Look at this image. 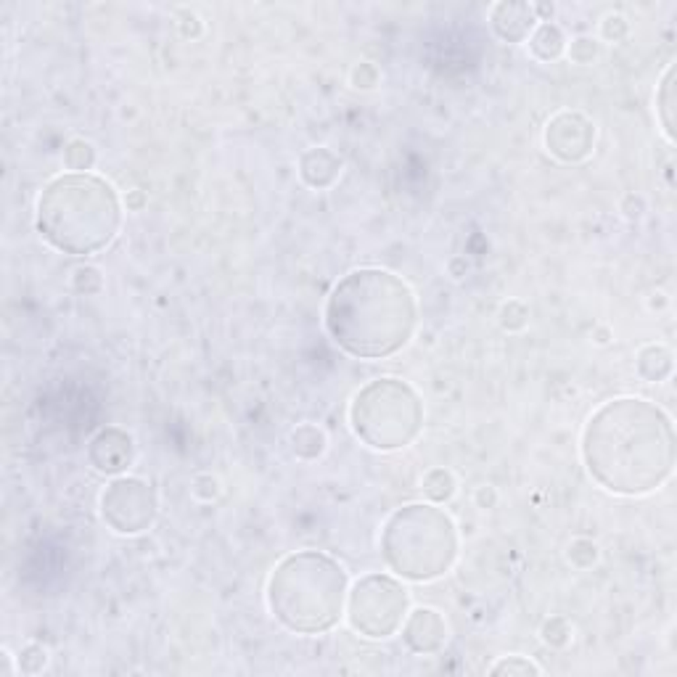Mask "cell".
<instances>
[{
  "label": "cell",
  "mask_w": 677,
  "mask_h": 677,
  "mask_svg": "<svg viewBox=\"0 0 677 677\" xmlns=\"http://www.w3.org/2000/svg\"><path fill=\"white\" fill-rule=\"evenodd\" d=\"M582 461L614 495H646L675 471V426L659 405L620 397L590 416L582 432Z\"/></svg>",
  "instance_id": "6da1fadb"
},
{
  "label": "cell",
  "mask_w": 677,
  "mask_h": 677,
  "mask_svg": "<svg viewBox=\"0 0 677 677\" xmlns=\"http://www.w3.org/2000/svg\"><path fill=\"white\" fill-rule=\"evenodd\" d=\"M323 320L328 337L347 355L384 360L413 338L416 294L391 270L360 267L331 288Z\"/></svg>",
  "instance_id": "7a4b0ae2"
},
{
  "label": "cell",
  "mask_w": 677,
  "mask_h": 677,
  "mask_svg": "<svg viewBox=\"0 0 677 677\" xmlns=\"http://www.w3.org/2000/svg\"><path fill=\"white\" fill-rule=\"evenodd\" d=\"M35 225L64 255H96L114 241L122 225V204L111 182L90 172L53 178L40 199Z\"/></svg>",
  "instance_id": "3957f363"
},
{
  "label": "cell",
  "mask_w": 677,
  "mask_h": 677,
  "mask_svg": "<svg viewBox=\"0 0 677 677\" xmlns=\"http://www.w3.org/2000/svg\"><path fill=\"white\" fill-rule=\"evenodd\" d=\"M347 572L320 550L286 556L267 579V606L281 625L299 635H320L338 625L347 606Z\"/></svg>",
  "instance_id": "277c9868"
},
{
  "label": "cell",
  "mask_w": 677,
  "mask_h": 677,
  "mask_svg": "<svg viewBox=\"0 0 677 677\" xmlns=\"http://www.w3.org/2000/svg\"><path fill=\"white\" fill-rule=\"evenodd\" d=\"M381 556L391 572L432 582L458 558V529L437 503H411L391 514L381 532Z\"/></svg>",
  "instance_id": "5b68a950"
},
{
  "label": "cell",
  "mask_w": 677,
  "mask_h": 677,
  "mask_svg": "<svg viewBox=\"0 0 677 677\" xmlns=\"http://www.w3.org/2000/svg\"><path fill=\"white\" fill-rule=\"evenodd\" d=\"M349 426L373 450H402L416 443L423 429V402L405 381L376 379L352 397Z\"/></svg>",
  "instance_id": "8992f818"
},
{
  "label": "cell",
  "mask_w": 677,
  "mask_h": 677,
  "mask_svg": "<svg viewBox=\"0 0 677 677\" xmlns=\"http://www.w3.org/2000/svg\"><path fill=\"white\" fill-rule=\"evenodd\" d=\"M408 609V588L390 574H365L347 590V622L370 641H384L402 630Z\"/></svg>",
  "instance_id": "52a82bcc"
},
{
  "label": "cell",
  "mask_w": 677,
  "mask_h": 677,
  "mask_svg": "<svg viewBox=\"0 0 677 677\" xmlns=\"http://www.w3.org/2000/svg\"><path fill=\"white\" fill-rule=\"evenodd\" d=\"M157 493L138 476H117L101 493V516L117 535H141L157 521Z\"/></svg>",
  "instance_id": "ba28073f"
},
{
  "label": "cell",
  "mask_w": 677,
  "mask_h": 677,
  "mask_svg": "<svg viewBox=\"0 0 677 677\" xmlns=\"http://www.w3.org/2000/svg\"><path fill=\"white\" fill-rule=\"evenodd\" d=\"M543 141L550 157L564 164H577L593 154L596 125L579 111H561L546 125Z\"/></svg>",
  "instance_id": "9c48e42d"
},
{
  "label": "cell",
  "mask_w": 677,
  "mask_h": 677,
  "mask_svg": "<svg viewBox=\"0 0 677 677\" xmlns=\"http://www.w3.org/2000/svg\"><path fill=\"white\" fill-rule=\"evenodd\" d=\"M88 461H90L93 469L109 474V476H117V474L128 471L132 461H135L132 437L120 426L101 429L88 444Z\"/></svg>",
  "instance_id": "30bf717a"
},
{
  "label": "cell",
  "mask_w": 677,
  "mask_h": 677,
  "mask_svg": "<svg viewBox=\"0 0 677 677\" xmlns=\"http://www.w3.org/2000/svg\"><path fill=\"white\" fill-rule=\"evenodd\" d=\"M447 622L444 617L432 609V606H418L413 611H408L405 622H402V641L413 653L429 656V653H440L447 643Z\"/></svg>",
  "instance_id": "8fae6325"
},
{
  "label": "cell",
  "mask_w": 677,
  "mask_h": 677,
  "mask_svg": "<svg viewBox=\"0 0 677 677\" xmlns=\"http://www.w3.org/2000/svg\"><path fill=\"white\" fill-rule=\"evenodd\" d=\"M493 29L500 40L505 43H524L532 29L537 26L535 5L521 3V0H503L493 8Z\"/></svg>",
  "instance_id": "7c38bea8"
},
{
  "label": "cell",
  "mask_w": 677,
  "mask_h": 677,
  "mask_svg": "<svg viewBox=\"0 0 677 677\" xmlns=\"http://www.w3.org/2000/svg\"><path fill=\"white\" fill-rule=\"evenodd\" d=\"M341 167L344 161L338 154H334L331 149L326 146H318V149H310L305 151L302 159H299V175L302 181L307 182L310 188H331L334 182L338 181L341 175Z\"/></svg>",
  "instance_id": "4fadbf2b"
},
{
  "label": "cell",
  "mask_w": 677,
  "mask_h": 677,
  "mask_svg": "<svg viewBox=\"0 0 677 677\" xmlns=\"http://www.w3.org/2000/svg\"><path fill=\"white\" fill-rule=\"evenodd\" d=\"M635 368H638L641 379L659 384V381H667L672 376L675 355L667 344H646L635 358Z\"/></svg>",
  "instance_id": "5bb4252c"
},
{
  "label": "cell",
  "mask_w": 677,
  "mask_h": 677,
  "mask_svg": "<svg viewBox=\"0 0 677 677\" xmlns=\"http://www.w3.org/2000/svg\"><path fill=\"white\" fill-rule=\"evenodd\" d=\"M529 51L540 61H556L561 53L567 51L564 29L553 22H540L529 35Z\"/></svg>",
  "instance_id": "9a60e30c"
},
{
  "label": "cell",
  "mask_w": 677,
  "mask_h": 677,
  "mask_svg": "<svg viewBox=\"0 0 677 677\" xmlns=\"http://www.w3.org/2000/svg\"><path fill=\"white\" fill-rule=\"evenodd\" d=\"M326 444H328V437L320 426L315 423H302L291 432V450L297 458L302 461H315L326 453Z\"/></svg>",
  "instance_id": "2e32d148"
},
{
  "label": "cell",
  "mask_w": 677,
  "mask_h": 677,
  "mask_svg": "<svg viewBox=\"0 0 677 677\" xmlns=\"http://www.w3.org/2000/svg\"><path fill=\"white\" fill-rule=\"evenodd\" d=\"M455 476H453V471L447 469H429L423 474V479H421V490H423V495L429 497L432 503H447L450 497L455 495Z\"/></svg>",
  "instance_id": "e0dca14e"
},
{
  "label": "cell",
  "mask_w": 677,
  "mask_h": 677,
  "mask_svg": "<svg viewBox=\"0 0 677 677\" xmlns=\"http://www.w3.org/2000/svg\"><path fill=\"white\" fill-rule=\"evenodd\" d=\"M672 93H675V67L667 69V75L661 79V88L656 93V111H659V120H661V128H664V135L667 141H675V122H672Z\"/></svg>",
  "instance_id": "ac0fdd59"
},
{
  "label": "cell",
  "mask_w": 677,
  "mask_h": 677,
  "mask_svg": "<svg viewBox=\"0 0 677 677\" xmlns=\"http://www.w3.org/2000/svg\"><path fill=\"white\" fill-rule=\"evenodd\" d=\"M64 167L69 170V172H88V170H93V164H96V149L85 141V138H72L67 146H64Z\"/></svg>",
  "instance_id": "d6986e66"
},
{
  "label": "cell",
  "mask_w": 677,
  "mask_h": 677,
  "mask_svg": "<svg viewBox=\"0 0 677 677\" xmlns=\"http://www.w3.org/2000/svg\"><path fill=\"white\" fill-rule=\"evenodd\" d=\"M490 675H508V677L543 675V667H540V664H535V661H532V659H526V656L514 653V656H503V659H497L495 664L490 667Z\"/></svg>",
  "instance_id": "ffe728a7"
},
{
  "label": "cell",
  "mask_w": 677,
  "mask_h": 677,
  "mask_svg": "<svg viewBox=\"0 0 677 677\" xmlns=\"http://www.w3.org/2000/svg\"><path fill=\"white\" fill-rule=\"evenodd\" d=\"M540 638L550 649H567L574 638V627L567 617H550L540 627Z\"/></svg>",
  "instance_id": "44dd1931"
},
{
  "label": "cell",
  "mask_w": 677,
  "mask_h": 677,
  "mask_svg": "<svg viewBox=\"0 0 677 677\" xmlns=\"http://www.w3.org/2000/svg\"><path fill=\"white\" fill-rule=\"evenodd\" d=\"M497 320H500V326H503L505 331H511V334L524 331L526 323H529V307H526L521 299H508V302L500 307Z\"/></svg>",
  "instance_id": "7402d4cb"
},
{
  "label": "cell",
  "mask_w": 677,
  "mask_h": 677,
  "mask_svg": "<svg viewBox=\"0 0 677 677\" xmlns=\"http://www.w3.org/2000/svg\"><path fill=\"white\" fill-rule=\"evenodd\" d=\"M16 664L22 675H40L48 667V649H43L40 643H26L16 656Z\"/></svg>",
  "instance_id": "603a6c76"
},
{
  "label": "cell",
  "mask_w": 677,
  "mask_h": 677,
  "mask_svg": "<svg viewBox=\"0 0 677 677\" xmlns=\"http://www.w3.org/2000/svg\"><path fill=\"white\" fill-rule=\"evenodd\" d=\"M599 546L593 543V540H588V537H577L572 540V546L567 550V558H569V564L577 567V569H590L596 561H599Z\"/></svg>",
  "instance_id": "cb8c5ba5"
},
{
  "label": "cell",
  "mask_w": 677,
  "mask_h": 677,
  "mask_svg": "<svg viewBox=\"0 0 677 677\" xmlns=\"http://www.w3.org/2000/svg\"><path fill=\"white\" fill-rule=\"evenodd\" d=\"M72 286H75L78 294H85V297L99 294L104 288V276H101V270L96 265H82L72 276Z\"/></svg>",
  "instance_id": "d4e9b609"
},
{
  "label": "cell",
  "mask_w": 677,
  "mask_h": 677,
  "mask_svg": "<svg viewBox=\"0 0 677 677\" xmlns=\"http://www.w3.org/2000/svg\"><path fill=\"white\" fill-rule=\"evenodd\" d=\"M599 53L600 43L596 37H588V35L577 37V40H572V46H569V58H572L574 64H593L599 58Z\"/></svg>",
  "instance_id": "484cf974"
},
{
  "label": "cell",
  "mask_w": 677,
  "mask_h": 677,
  "mask_svg": "<svg viewBox=\"0 0 677 677\" xmlns=\"http://www.w3.org/2000/svg\"><path fill=\"white\" fill-rule=\"evenodd\" d=\"M600 32H603V37H606V40L620 43V40H625L627 37L630 25H627V19L622 16V14H609V16L600 22Z\"/></svg>",
  "instance_id": "4316f807"
},
{
  "label": "cell",
  "mask_w": 677,
  "mask_h": 677,
  "mask_svg": "<svg viewBox=\"0 0 677 677\" xmlns=\"http://www.w3.org/2000/svg\"><path fill=\"white\" fill-rule=\"evenodd\" d=\"M352 85L358 90H373L379 85V69L370 64V61H360L355 69H352Z\"/></svg>",
  "instance_id": "83f0119b"
},
{
  "label": "cell",
  "mask_w": 677,
  "mask_h": 677,
  "mask_svg": "<svg viewBox=\"0 0 677 677\" xmlns=\"http://www.w3.org/2000/svg\"><path fill=\"white\" fill-rule=\"evenodd\" d=\"M193 495L199 497V500H214V497L220 495V482L214 479V476H209V474H199L196 479H193Z\"/></svg>",
  "instance_id": "f1b7e54d"
},
{
  "label": "cell",
  "mask_w": 677,
  "mask_h": 677,
  "mask_svg": "<svg viewBox=\"0 0 677 677\" xmlns=\"http://www.w3.org/2000/svg\"><path fill=\"white\" fill-rule=\"evenodd\" d=\"M474 497H476V505H479V508H493V505L497 503L495 487H490V484H482Z\"/></svg>",
  "instance_id": "f546056e"
},
{
  "label": "cell",
  "mask_w": 677,
  "mask_h": 677,
  "mask_svg": "<svg viewBox=\"0 0 677 677\" xmlns=\"http://www.w3.org/2000/svg\"><path fill=\"white\" fill-rule=\"evenodd\" d=\"M0 661H3V667H0V677L19 675V664H16V656H11V651H8V649H3V651H0Z\"/></svg>",
  "instance_id": "4dcf8cb0"
},
{
  "label": "cell",
  "mask_w": 677,
  "mask_h": 677,
  "mask_svg": "<svg viewBox=\"0 0 677 677\" xmlns=\"http://www.w3.org/2000/svg\"><path fill=\"white\" fill-rule=\"evenodd\" d=\"M143 202H146V199H143V193H141L138 188L128 193V209H141L143 207Z\"/></svg>",
  "instance_id": "1f68e13d"
}]
</instances>
